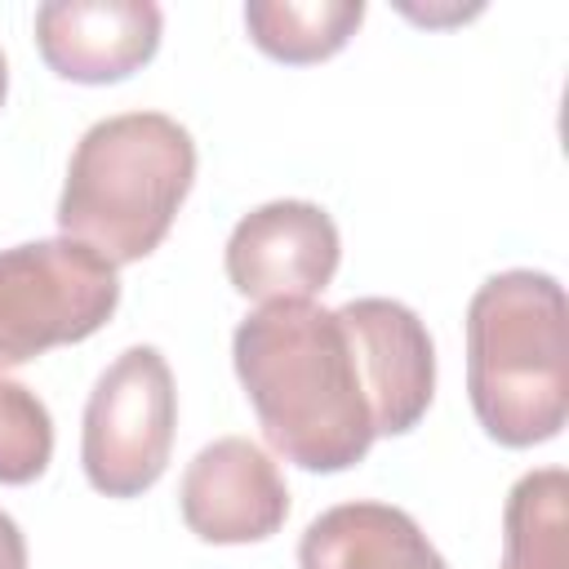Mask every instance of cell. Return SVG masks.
<instances>
[{
	"instance_id": "6da1fadb",
	"label": "cell",
	"mask_w": 569,
	"mask_h": 569,
	"mask_svg": "<svg viewBox=\"0 0 569 569\" xmlns=\"http://www.w3.org/2000/svg\"><path fill=\"white\" fill-rule=\"evenodd\" d=\"M231 360L267 445L284 462L347 471L378 440L360 347L338 311L267 302L236 325Z\"/></svg>"
},
{
	"instance_id": "9a60e30c",
	"label": "cell",
	"mask_w": 569,
	"mask_h": 569,
	"mask_svg": "<svg viewBox=\"0 0 569 569\" xmlns=\"http://www.w3.org/2000/svg\"><path fill=\"white\" fill-rule=\"evenodd\" d=\"M4 89H9V62H4V53H0V102H4Z\"/></svg>"
},
{
	"instance_id": "9c48e42d",
	"label": "cell",
	"mask_w": 569,
	"mask_h": 569,
	"mask_svg": "<svg viewBox=\"0 0 569 569\" xmlns=\"http://www.w3.org/2000/svg\"><path fill=\"white\" fill-rule=\"evenodd\" d=\"M338 316L351 325L360 347V365L373 396V431H413L436 396V347L427 325L396 298H356L338 307Z\"/></svg>"
},
{
	"instance_id": "8992f818",
	"label": "cell",
	"mask_w": 569,
	"mask_h": 569,
	"mask_svg": "<svg viewBox=\"0 0 569 569\" xmlns=\"http://www.w3.org/2000/svg\"><path fill=\"white\" fill-rule=\"evenodd\" d=\"M342 240L311 200H271L244 213L227 240V280L253 302H311L338 271Z\"/></svg>"
},
{
	"instance_id": "7a4b0ae2",
	"label": "cell",
	"mask_w": 569,
	"mask_h": 569,
	"mask_svg": "<svg viewBox=\"0 0 569 569\" xmlns=\"http://www.w3.org/2000/svg\"><path fill=\"white\" fill-rule=\"evenodd\" d=\"M569 307L547 271H498L467 307V391L489 440L529 449L565 427Z\"/></svg>"
},
{
	"instance_id": "3957f363",
	"label": "cell",
	"mask_w": 569,
	"mask_h": 569,
	"mask_svg": "<svg viewBox=\"0 0 569 569\" xmlns=\"http://www.w3.org/2000/svg\"><path fill=\"white\" fill-rule=\"evenodd\" d=\"M196 178L191 133L160 111L98 120L71 151L58 231L111 267L142 262L169 236Z\"/></svg>"
},
{
	"instance_id": "30bf717a",
	"label": "cell",
	"mask_w": 569,
	"mask_h": 569,
	"mask_svg": "<svg viewBox=\"0 0 569 569\" xmlns=\"http://www.w3.org/2000/svg\"><path fill=\"white\" fill-rule=\"evenodd\" d=\"M298 569H449L418 520L387 502H338L320 511L302 542Z\"/></svg>"
},
{
	"instance_id": "277c9868",
	"label": "cell",
	"mask_w": 569,
	"mask_h": 569,
	"mask_svg": "<svg viewBox=\"0 0 569 569\" xmlns=\"http://www.w3.org/2000/svg\"><path fill=\"white\" fill-rule=\"evenodd\" d=\"M120 307V276L93 249L58 236L0 249V369L93 338Z\"/></svg>"
},
{
	"instance_id": "4fadbf2b",
	"label": "cell",
	"mask_w": 569,
	"mask_h": 569,
	"mask_svg": "<svg viewBox=\"0 0 569 569\" xmlns=\"http://www.w3.org/2000/svg\"><path fill=\"white\" fill-rule=\"evenodd\" d=\"M53 458V422L36 391L0 378V485H31Z\"/></svg>"
},
{
	"instance_id": "5b68a950",
	"label": "cell",
	"mask_w": 569,
	"mask_h": 569,
	"mask_svg": "<svg viewBox=\"0 0 569 569\" xmlns=\"http://www.w3.org/2000/svg\"><path fill=\"white\" fill-rule=\"evenodd\" d=\"M178 391L164 356L156 347L120 351L89 391L80 462L98 493L138 498L151 489L173 449Z\"/></svg>"
},
{
	"instance_id": "5bb4252c",
	"label": "cell",
	"mask_w": 569,
	"mask_h": 569,
	"mask_svg": "<svg viewBox=\"0 0 569 569\" xmlns=\"http://www.w3.org/2000/svg\"><path fill=\"white\" fill-rule=\"evenodd\" d=\"M0 569H27V542L22 529L13 525V516L0 511Z\"/></svg>"
},
{
	"instance_id": "52a82bcc",
	"label": "cell",
	"mask_w": 569,
	"mask_h": 569,
	"mask_svg": "<svg viewBox=\"0 0 569 569\" xmlns=\"http://www.w3.org/2000/svg\"><path fill=\"white\" fill-rule=\"evenodd\" d=\"M178 507L200 542L236 547V542H262L284 525L289 489L280 467L253 440L222 436L187 462Z\"/></svg>"
},
{
	"instance_id": "8fae6325",
	"label": "cell",
	"mask_w": 569,
	"mask_h": 569,
	"mask_svg": "<svg viewBox=\"0 0 569 569\" xmlns=\"http://www.w3.org/2000/svg\"><path fill=\"white\" fill-rule=\"evenodd\" d=\"M360 22H365L360 0H249L244 4L249 40L267 58L289 67L333 58L356 36Z\"/></svg>"
},
{
	"instance_id": "7c38bea8",
	"label": "cell",
	"mask_w": 569,
	"mask_h": 569,
	"mask_svg": "<svg viewBox=\"0 0 569 569\" xmlns=\"http://www.w3.org/2000/svg\"><path fill=\"white\" fill-rule=\"evenodd\" d=\"M502 569H569V476L538 467L502 507Z\"/></svg>"
},
{
	"instance_id": "ba28073f",
	"label": "cell",
	"mask_w": 569,
	"mask_h": 569,
	"mask_svg": "<svg viewBox=\"0 0 569 569\" xmlns=\"http://www.w3.org/2000/svg\"><path fill=\"white\" fill-rule=\"evenodd\" d=\"M160 9L151 0H49L36 9V44L53 76L76 84H116L160 49Z\"/></svg>"
}]
</instances>
